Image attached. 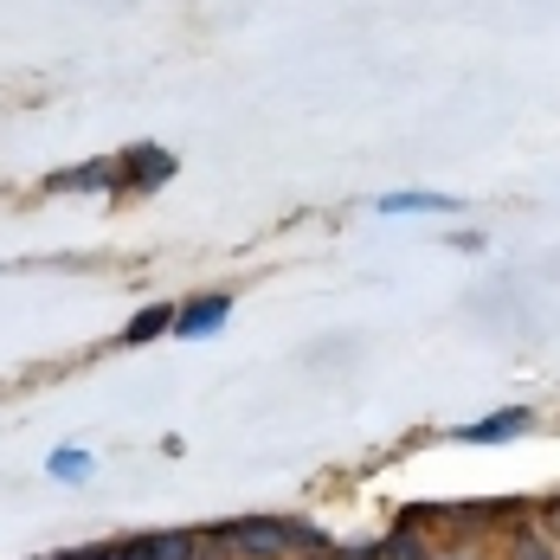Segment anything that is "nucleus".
<instances>
[{
    "label": "nucleus",
    "mask_w": 560,
    "mask_h": 560,
    "mask_svg": "<svg viewBox=\"0 0 560 560\" xmlns=\"http://www.w3.org/2000/svg\"><path fill=\"white\" fill-rule=\"evenodd\" d=\"M232 560H296V535H290V515H245V522H225L220 528Z\"/></svg>",
    "instance_id": "nucleus-1"
},
{
    "label": "nucleus",
    "mask_w": 560,
    "mask_h": 560,
    "mask_svg": "<svg viewBox=\"0 0 560 560\" xmlns=\"http://www.w3.org/2000/svg\"><path fill=\"white\" fill-rule=\"evenodd\" d=\"M162 180H174V155L168 149L136 142V149L116 155V194H149V187H162Z\"/></svg>",
    "instance_id": "nucleus-2"
},
{
    "label": "nucleus",
    "mask_w": 560,
    "mask_h": 560,
    "mask_svg": "<svg viewBox=\"0 0 560 560\" xmlns=\"http://www.w3.org/2000/svg\"><path fill=\"white\" fill-rule=\"evenodd\" d=\"M116 560H200V535H187V528L136 535V541H116Z\"/></svg>",
    "instance_id": "nucleus-3"
},
{
    "label": "nucleus",
    "mask_w": 560,
    "mask_h": 560,
    "mask_svg": "<svg viewBox=\"0 0 560 560\" xmlns=\"http://www.w3.org/2000/svg\"><path fill=\"white\" fill-rule=\"evenodd\" d=\"M46 194H116V162H78L46 174Z\"/></svg>",
    "instance_id": "nucleus-4"
},
{
    "label": "nucleus",
    "mask_w": 560,
    "mask_h": 560,
    "mask_svg": "<svg viewBox=\"0 0 560 560\" xmlns=\"http://www.w3.org/2000/svg\"><path fill=\"white\" fill-rule=\"evenodd\" d=\"M225 316H232V296H194V303H187V310L174 316V329L194 341V336H213Z\"/></svg>",
    "instance_id": "nucleus-5"
},
{
    "label": "nucleus",
    "mask_w": 560,
    "mask_h": 560,
    "mask_svg": "<svg viewBox=\"0 0 560 560\" xmlns=\"http://www.w3.org/2000/svg\"><path fill=\"white\" fill-rule=\"evenodd\" d=\"M528 425H535V412H528V406H509V412H490V419L464 425V439H470V445H497V439H515V432H528Z\"/></svg>",
    "instance_id": "nucleus-6"
},
{
    "label": "nucleus",
    "mask_w": 560,
    "mask_h": 560,
    "mask_svg": "<svg viewBox=\"0 0 560 560\" xmlns=\"http://www.w3.org/2000/svg\"><path fill=\"white\" fill-rule=\"evenodd\" d=\"M174 316H180V310H168V303H155V310H136V316L122 323V341H155L162 329H174Z\"/></svg>",
    "instance_id": "nucleus-7"
},
{
    "label": "nucleus",
    "mask_w": 560,
    "mask_h": 560,
    "mask_svg": "<svg viewBox=\"0 0 560 560\" xmlns=\"http://www.w3.org/2000/svg\"><path fill=\"white\" fill-rule=\"evenodd\" d=\"M381 213H457L451 194H387Z\"/></svg>",
    "instance_id": "nucleus-8"
},
{
    "label": "nucleus",
    "mask_w": 560,
    "mask_h": 560,
    "mask_svg": "<svg viewBox=\"0 0 560 560\" xmlns=\"http://www.w3.org/2000/svg\"><path fill=\"white\" fill-rule=\"evenodd\" d=\"M509 560H560V548L541 528H515V535H509Z\"/></svg>",
    "instance_id": "nucleus-9"
},
{
    "label": "nucleus",
    "mask_w": 560,
    "mask_h": 560,
    "mask_svg": "<svg viewBox=\"0 0 560 560\" xmlns=\"http://www.w3.org/2000/svg\"><path fill=\"white\" fill-rule=\"evenodd\" d=\"M381 555H387V560H432V548L419 541V528H412V522H399V535L381 541Z\"/></svg>",
    "instance_id": "nucleus-10"
},
{
    "label": "nucleus",
    "mask_w": 560,
    "mask_h": 560,
    "mask_svg": "<svg viewBox=\"0 0 560 560\" xmlns=\"http://www.w3.org/2000/svg\"><path fill=\"white\" fill-rule=\"evenodd\" d=\"M84 470H91V457H84V451H58V457H52V477H65V483H78Z\"/></svg>",
    "instance_id": "nucleus-11"
},
{
    "label": "nucleus",
    "mask_w": 560,
    "mask_h": 560,
    "mask_svg": "<svg viewBox=\"0 0 560 560\" xmlns=\"http://www.w3.org/2000/svg\"><path fill=\"white\" fill-rule=\"evenodd\" d=\"M541 535H548V541L560 548V497H555L548 509H541Z\"/></svg>",
    "instance_id": "nucleus-12"
},
{
    "label": "nucleus",
    "mask_w": 560,
    "mask_h": 560,
    "mask_svg": "<svg viewBox=\"0 0 560 560\" xmlns=\"http://www.w3.org/2000/svg\"><path fill=\"white\" fill-rule=\"evenodd\" d=\"M336 560H387V555H381V548H341Z\"/></svg>",
    "instance_id": "nucleus-13"
},
{
    "label": "nucleus",
    "mask_w": 560,
    "mask_h": 560,
    "mask_svg": "<svg viewBox=\"0 0 560 560\" xmlns=\"http://www.w3.org/2000/svg\"><path fill=\"white\" fill-rule=\"evenodd\" d=\"M296 560H336V555H329V548H316V555H296Z\"/></svg>",
    "instance_id": "nucleus-14"
},
{
    "label": "nucleus",
    "mask_w": 560,
    "mask_h": 560,
    "mask_svg": "<svg viewBox=\"0 0 560 560\" xmlns=\"http://www.w3.org/2000/svg\"><path fill=\"white\" fill-rule=\"evenodd\" d=\"M52 560H58V555H52Z\"/></svg>",
    "instance_id": "nucleus-15"
}]
</instances>
